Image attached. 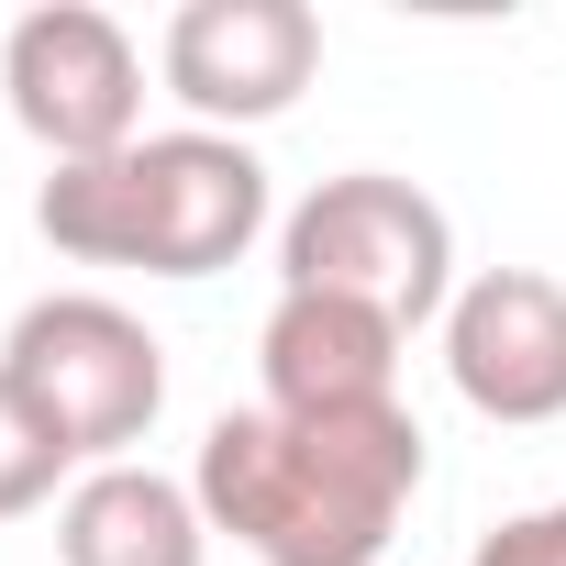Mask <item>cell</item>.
Here are the masks:
<instances>
[{
	"label": "cell",
	"instance_id": "obj_1",
	"mask_svg": "<svg viewBox=\"0 0 566 566\" xmlns=\"http://www.w3.org/2000/svg\"><path fill=\"white\" fill-rule=\"evenodd\" d=\"M211 533L255 566H378L400 511L422 500V422L411 400L378 411H222L189 455Z\"/></svg>",
	"mask_w": 566,
	"mask_h": 566
},
{
	"label": "cell",
	"instance_id": "obj_2",
	"mask_svg": "<svg viewBox=\"0 0 566 566\" xmlns=\"http://www.w3.org/2000/svg\"><path fill=\"white\" fill-rule=\"evenodd\" d=\"M277 222L266 156L244 134H145L101 167H56L34 189V233L67 266H145V277H222Z\"/></svg>",
	"mask_w": 566,
	"mask_h": 566
},
{
	"label": "cell",
	"instance_id": "obj_3",
	"mask_svg": "<svg viewBox=\"0 0 566 566\" xmlns=\"http://www.w3.org/2000/svg\"><path fill=\"white\" fill-rule=\"evenodd\" d=\"M277 290H323V301H367L378 323L422 334L455 312V222L422 178L389 167H345L312 200L277 211Z\"/></svg>",
	"mask_w": 566,
	"mask_h": 566
},
{
	"label": "cell",
	"instance_id": "obj_4",
	"mask_svg": "<svg viewBox=\"0 0 566 566\" xmlns=\"http://www.w3.org/2000/svg\"><path fill=\"white\" fill-rule=\"evenodd\" d=\"M0 378L45 411V433L78 455V478L123 467L156 433V411H167V345L112 290H45V301H23L12 334H0Z\"/></svg>",
	"mask_w": 566,
	"mask_h": 566
},
{
	"label": "cell",
	"instance_id": "obj_5",
	"mask_svg": "<svg viewBox=\"0 0 566 566\" xmlns=\"http://www.w3.org/2000/svg\"><path fill=\"white\" fill-rule=\"evenodd\" d=\"M0 101L45 145V167H101L145 145V56L90 0H45L0 34Z\"/></svg>",
	"mask_w": 566,
	"mask_h": 566
},
{
	"label": "cell",
	"instance_id": "obj_6",
	"mask_svg": "<svg viewBox=\"0 0 566 566\" xmlns=\"http://www.w3.org/2000/svg\"><path fill=\"white\" fill-rule=\"evenodd\" d=\"M156 78L178 90L200 134H255L301 112V90L323 78V12L312 0H178Z\"/></svg>",
	"mask_w": 566,
	"mask_h": 566
},
{
	"label": "cell",
	"instance_id": "obj_7",
	"mask_svg": "<svg viewBox=\"0 0 566 566\" xmlns=\"http://www.w3.org/2000/svg\"><path fill=\"white\" fill-rule=\"evenodd\" d=\"M444 378L478 422H566V277L544 266H478L444 312Z\"/></svg>",
	"mask_w": 566,
	"mask_h": 566
},
{
	"label": "cell",
	"instance_id": "obj_8",
	"mask_svg": "<svg viewBox=\"0 0 566 566\" xmlns=\"http://www.w3.org/2000/svg\"><path fill=\"white\" fill-rule=\"evenodd\" d=\"M400 323H378L367 301H323V290H277L266 334H255V378L266 411H378L400 400Z\"/></svg>",
	"mask_w": 566,
	"mask_h": 566
},
{
	"label": "cell",
	"instance_id": "obj_9",
	"mask_svg": "<svg viewBox=\"0 0 566 566\" xmlns=\"http://www.w3.org/2000/svg\"><path fill=\"white\" fill-rule=\"evenodd\" d=\"M56 566H211V511L189 478L123 455L56 500Z\"/></svg>",
	"mask_w": 566,
	"mask_h": 566
},
{
	"label": "cell",
	"instance_id": "obj_10",
	"mask_svg": "<svg viewBox=\"0 0 566 566\" xmlns=\"http://www.w3.org/2000/svg\"><path fill=\"white\" fill-rule=\"evenodd\" d=\"M78 489V455L45 433V411L0 378V522H34L45 500H67Z\"/></svg>",
	"mask_w": 566,
	"mask_h": 566
},
{
	"label": "cell",
	"instance_id": "obj_11",
	"mask_svg": "<svg viewBox=\"0 0 566 566\" xmlns=\"http://www.w3.org/2000/svg\"><path fill=\"white\" fill-rule=\"evenodd\" d=\"M467 566H566V500L511 511L500 533H478V555H467Z\"/></svg>",
	"mask_w": 566,
	"mask_h": 566
}]
</instances>
